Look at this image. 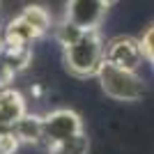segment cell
Wrapping results in <instances>:
<instances>
[{
    "label": "cell",
    "instance_id": "cell-1",
    "mask_svg": "<svg viewBox=\"0 0 154 154\" xmlns=\"http://www.w3.org/2000/svg\"><path fill=\"white\" fill-rule=\"evenodd\" d=\"M62 48H64V67L69 69V74L78 78H90L99 74L103 64V53H106V44L101 39L99 28L83 30L81 37Z\"/></svg>",
    "mask_w": 154,
    "mask_h": 154
},
{
    "label": "cell",
    "instance_id": "cell-2",
    "mask_svg": "<svg viewBox=\"0 0 154 154\" xmlns=\"http://www.w3.org/2000/svg\"><path fill=\"white\" fill-rule=\"evenodd\" d=\"M97 78H99L101 90L110 99H117V101H138L145 94L143 78L131 69H122V67H115L110 62H103Z\"/></svg>",
    "mask_w": 154,
    "mask_h": 154
},
{
    "label": "cell",
    "instance_id": "cell-3",
    "mask_svg": "<svg viewBox=\"0 0 154 154\" xmlns=\"http://www.w3.org/2000/svg\"><path fill=\"white\" fill-rule=\"evenodd\" d=\"M78 134H83V120L78 113L60 108L44 115V145L51 147V145L64 143Z\"/></svg>",
    "mask_w": 154,
    "mask_h": 154
},
{
    "label": "cell",
    "instance_id": "cell-4",
    "mask_svg": "<svg viewBox=\"0 0 154 154\" xmlns=\"http://www.w3.org/2000/svg\"><path fill=\"white\" fill-rule=\"evenodd\" d=\"M143 46L140 39H134L129 35H120L106 42V53H103V62H110L115 67L136 71L143 64Z\"/></svg>",
    "mask_w": 154,
    "mask_h": 154
},
{
    "label": "cell",
    "instance_id": "cell-5",
    "mask_svg": "<svg viewBox=\"0 0 154 154\" xmlns=\"http://www.w3.org/2000/svg\"><path fill=\"white\" fill-rule=\"evenodd\" d=\"M106 9H108V5H103L101 0H69L64 21L74 23L81 30H92V28L101 26Z\"/></svg>",
    "mask_w": 154,
    "mask_h": 154
},
{
    "label": "cell",
    "instance_id": "cell-6",
    "mask_svg": "<svg viewBox=\"0 0 154 154\" xmlns=\"http://www.w3.org/2000/svg\"><path fill=\"white\" fill-rule=\"evenodd\" d=\"M26 99L23 94L9 88L0 90V134L5 131H14V127L19 124V120L26 115Z\"/></svg>",
    "mask_w": 154,
    "mask_h": 154
},
{
    "label": "cell",
    "instance_id": "cell-7",
    "mask_svg": "<svg viewBox=\"0 0 154 154\" xmlns=\"http://www.w3.org/2000/svg\"><path fill=\"white\" fill-rule=\"evenodd\" d=\"M2 37H5V46H30L35 39L42 37V32L32 26L23 14H19L14 21L7 23Z\"/></svg>",
    "mask_w": 154,
    "mask_h": 154
},
{
    "label": "cell",
    "instance_id": "cell-8",
    "mask_svg": "<svg viewBox=\"0 0 154 154\" xmlns=\"http://www.w3.org/2000/svg\"><path fill=\"white\" fill-rule=\"evenodd\" d=\"M14 134L21 143L28 145H44V117L39 115H23L14 127Z\"/></svg>",
    "mask_w": 154,
    "mask_h": 154
},
{
    "label": "cell",
    "instance_id": "cell-9",
    "mask_svg": "<svg viewBox=\"0 0 154 154\" xmlns=\"http://www.w3.org/2000/svg\"><path fill=\"white\" fill-rule=\"evenodd\" d=\"M48 149H51L48 154H88L90 140H88L85 134H78V136H74V138H69V140H64V143L51 145Z\"/></svg>",
    "mask_w": 154,
    "mask_h": 154
},
{
    "label": "cell",
    "instance_id": "cell-10",
    "mask_svg": "<svg viewBox=\"0 0 154 154\" xmlns=\"http://www.w3.org/2000/svg\"><path fill=\"white\" fill-rule=\"evenodd\" d=\"M140 46H143L145 60H149V62L154 64V26L145 30V35H143V39H140Z\"/></svg>",
    "mask_w": 154,
    "mask_h": 154
},
{
    "label": "cell",
    "instance_id": "cell-11",
    "mask_svg": "<svg viewBox=\"0 0 154 154\" xmlns=\"http://www.w3.org/2000/svg\"><path fill=\"white\" fill-rule=\"evenodd\" d=\"M101 2H103V5H108V7H110V5H115L117 0H101Z\"/></svg>",
    "mask_w": 154,
    "mask_h": 154
},
{
    "label": "cell",
    "instance_id": "cell-12",
    "mask_svg": "<svg viewBox=\"0 0 154 154\" xmlns=\"http://www.w3.org/2000/svg\"><path fill=\"white\" fill-rule=\"evenodd\" d=\"M2 48H5V37H0V53H2Z\"/></svg>",
    "mask_w": 154,
    "mask_h": 154
}]
</instances>
